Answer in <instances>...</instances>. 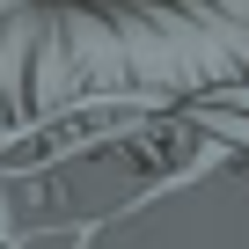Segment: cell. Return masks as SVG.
Segmentation results:
<instances>
[{
    "mask_svg": "<svg viewBox=\"0 0 249 249\" xmlns=\"http://www.w3.org/2000/svg\"><path fill=\"white\" fill-rule=\"evenodd\" d=\"M198 124L249 147V88H220V95H205V103H198Z\"/></svg>",
    "mask_w": 249,
    "mask_h": 249,
    "instance_id": "obj_1",
    "label": "cell"
}]
</instances>
